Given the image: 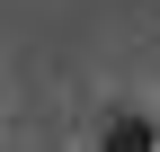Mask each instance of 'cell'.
I'll return each mask as SVG.
<instances>
[{
	"label": "cell",
	"mask_w": 160,
	"mask_h": 152,
	"mask_svg": "<svg viewBox=\"0 0 160 152\" xmlns=\"http://www.w3.org/2000/svg\"><path fill=\"white\" fill-rule=\"evenodd\" d=\"M89 152H160V117L151 107H107L89 125Z\"/></svg>",
	"instance_id": "cell-1"
}]
</instances>
